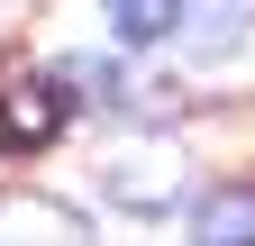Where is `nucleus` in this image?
<instances>
[{
  "mask_svg": "<svg viewBox=\"0 0 255 246\" xmlns=\"http://www.w3.org/2000/svg\"><path fill=\"white\" fill-rule=\"evenodd\" d=\"M101 192L119 210H137V219H164V210L182 201V155L173 146H128V155L101 164Z\"/></svg>",
  "mask_w": 255,
  "mask_h": 246,
  "instance_id": "f257e3e1",
  "label": "nucleus"
},
{
  "mask_svg": "<svg viewBox=\"0 0 255 246\" xmlns=\"http://www.w3.org/2000/svg\"><path fill=\"white\" fill-rule=\"evenodd\" d=\"M0 137L27 146V155L64 137V91H55V73H9V82H0Z\"/></svg>",
  "mask_w": 255,
  "mask_h": 246,
  "instance_id": "f03ea898",
  "label": "nucleus"
},
{
  "mask_svg": "<svg viewBox=\"0 0 255 246\" xmlns=\"http://www.w3.org/2000/svg\"><path fill=\"white\" fill-rule=\"evenodd\" d=\"M0 246H91V228L46 192H9L0 201Z\"/></svg>",
  "mask_w": 255,
  "mask_h": 246,
  "instance_id": "7ed1b4c3",
  "label": "nucleus"
},
{
  "mask_svg": "<svg viewBox=\"0 0 255 246\" xmlns=\"http://www.w3.org/2000/svg\"><path fill=\"white\" fill-rule=\"evenodd\" d=\"M182 37H191V55H201V64H210V55H237L246 46V27H255V0H182Z\"/></svg>",
  "mask_w": 255,
  "mask_h": 246,
  "instance_id": "20e7f679",
  "label": "nucleus"
},
{
  "mask_svg": "<svg viewBox=\"0 0 255 246\" xmlns=\"http://www.w3.org/2000/svg\"><path fill=\"white\" fill-rule=\"evenodd\" d=\"M191 237L201 246H255V182H210L201 210H191Z\"/></svg>",
  "mask_w": 255,
  "mask_h": 246,
  "instance_id": "39448f33",
  "label": "nucleus"
},
{
  "mask_svg": "<svg viewBox=\"0 0 255 246\" xmlns=\"http://www.w3.org/2000/svg\"><path fill=\"white\" fill-rule=\"evenodd\" d=\"M101 9H110V37L119 46H155V37H173L182 0H101Z\"/></svg>",
  "mask_w": 255,
  "mask_h": 246,
  "instance_id": "423d86ee",
  "label": "nucleus"
},
{
  "mask_svg": "<svg viewBox=\"0 0 255 246\" xmlns=\"http://www.w3.org/2000/svg\"><path fill=\"white\" fill-rule=\"evenodd\" d=\"M55 91H82V110H119V101H128L101 55H64V64H55Z\"/></svg>",
  "mask_w": 255,
  "mask_h": 246,
  "instance_id": "0eeeda50",
  "label": "nucleus"
}]
</instances>
